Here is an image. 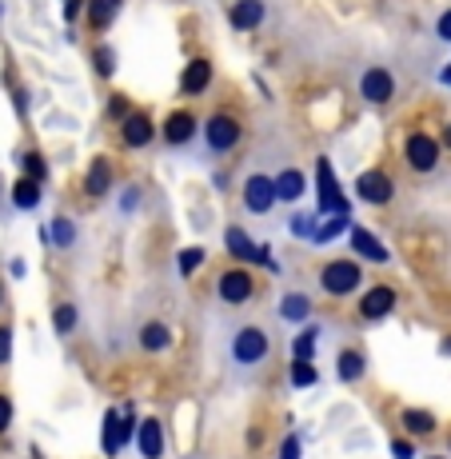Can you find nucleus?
I'll return each mask as SVG.
<instances>
[{
	"mask_svg": "<svg viewBox=\"0 0 451 459\" xmlns=\"http://www.w3.org/2000/svg\"><path fill=\"white\" fill-rule=\"evenodd\" d=\"M200 136H204L208 156H228L236 144L244 140V120L236 108H212L204 120H200Z\"/></svg>",
	"mask_w": 451,
	"mask_h": 459,
	"instance_id": "1",
	"label": "nucleus"
},
{
	"mask_svg": "<svg viewBox=\"0 0 451 459\" xmlns=\"http://www.w3.org/2000/svg\"><path fill=\"white\" fill-rule=\"evenodd\" d=\"M228 356L236 368H260L272 356V332L264 324H240L228 340Z\"/></svg>",
	"mask_w": 451,
	"mask_h": 459,
	"instance_id": "2",
	"label": "nucleus"
},
{
	"mask_svg": "<svg viewBox=\"0 0 451 459\" xmlns=\"http://www.w3.org/2000/svg\"><path fill=\"white\" fill-rule=\"evenodd\" d=\"M439 156H444V144H439L431 132H408V140H403V160H408L412 172H420V176L436 172Z\"/></svg>",
	"mask_w": 451,
	"mask_h": 459,
	"instance_id": "3",
	"label": "nucleus"
},
{
	"mask_svg": "<svg viewBox=\"0 0 451 459\" xmlns=\"http://www.w3.org/2000/svg\"><path fill=\"white\" fill-rule=\"evenodd\" d=\"M395 92H400V84H395L392 68L371 65L360 73V96H364V104H371V108H387L395 100Z\"/></svg>",
	"mask_w": 451,
	"mask_h": 459,
	"instance_id": "4",
	"label": "nucleus"
},
{
	"mask_svg": "<svg viewBox=\"0 0 451 459\" xmlns=\"http://www.w3.org/2000/svg\"><path fill=\"white\" fill-rule=\"evenodd\" d=\"M360 284H364V268H360V260H328L320 268V288L328 296H351Z\"/></svg>",
	"mask_w": 451,
	"mask_h": 459,
	"instance_id": "5",
	"label": "nucleus"
},
{
	"mask_svg": "<svg viewBox=\"0 0 451 459\" xmlns=\"http://www.w3.org/2000/svg\"><path fill=\"white\" fill-rule=\"evenodd\" d=\"M356 196L364 200V204H376V208L392 204V200H395L392 172H384V168H368V172H360L356 176Z\"/></svg>",
	"mask_w": 451,
	"mask_h": 459,
	"instance_id": "6",
	"label": "nucleus"
},
{
	"mask_svg": "<svg viewBox=\"0 0 451 459\" xmlns=\"http://www.w3.org/2000/svg\"><path fill=\"white\" fill-rule=\"evenodd\" d=\"M240 196H244V208L252 212V216H268L272 204H276V180H272L268 172H252L240 184Z\"/></svg>",
	"mask_w": 451,
	"mask_h": 459,
	"instance_id": "7",
	"label": "nucleus"
},
{
	"mask_svg": "<svg viewBox=\"0 0 451 459\" xmlns=\"http://www.w3.org/2000/svg\"><path fill=\"white\" fill-rule=\"evenodd\" d=\"M200 132V117L192 108H172L164 117V128H160V140L168 148H188Z\"/></svg>",
	"mask_w": 451,
	"mask_h": 459,
	"instance_id": "8",
	"label": "nucleus"
},
{
	"mask_svg": "<svg viewBox=\"0 0 451 459\" xmlns=\"http://www.w3.org/2000/svg\"><path fill=\"white\" fill-rule=\"evenodd\" d=\"M228 24L236 32H256L268 24V0H228Z\"/></svg>",
	"mask_w": 451,
	"mask_h": 459,
	"instance_id": "9",
	"label": "nucleus"
},
{
	"mask_svg": "<svg viewBox=\"0 0 451 459\" xmlns=\"http://www.w3.org/2000/svg\"><path fill=\"white\" fill-rule=\"evenodd\" d=\"M216 292H220L224 304H247L252 292H256V276L247 268H228V272H220Z\"/></svg>",
	"mask_w": 451,
	"mask_h": 459,
	"instance_id": "10",
	"label": "nucleus"
},
{
	"mask_svg": "<svg viewBox=\"0 0 451 459\" xmlns=\"http://www.w3.org/2000/svg\"><path fill=\"white\" fill-rule=\"evenodd\" d=\"M152 140H156V125H152V117H148V112L132 108L128 117L120 120V144L124 148H148Z\"/></svg>",
	"mask_w": 451,
	"mask_h": 459,
	"instance_id": "11",
	"label": "nucleus"
},
{
	"mask_svg": "<svg viewBox=\"0 0 451 459\" xmlns=\"http://www.w3.org/2000/svg\"><path fill=\"white\" fill-rule=\"evenodd\" d=\"M124 13V0H84V24L92 32H108Z\"/></svg>",
	"mask_w": 451,
	"mask_h": 459,
	"instance_id": "12",
	"label": "nucleus"
},
{
	"mask_svg": "<svg viewBox=\"0 0 451 459\" xmlns=\"http://www.w3.org/2000/svg\"><path fill=\"white\" fill-rule=\"evenodd\" d=\"M208 88H212V60H204V56L188 60V68L180 73V92L184 96H204Z\"/></svg>",
	"mask_w": 451,
	"mask_h": 459,
	"instance_id": "13",
	"label": "nucleus"
},
{
	"mask_svg": "<svg viewBox=\"0 0 451 459\" xmlns=\"http://www.w3.org/2000/svg\"><path fill=\"white\" fill-rule=\"evenodd\" d=\"M108 192H112V160L108 156H96L84 176V196L100 200V196H108Z\"/></svg>",
	"mask_w": 451,
	"mask_h": 459,
	"instance_id": "14",
	"label": "nucleus"
},
{
	"mask_svg": "<svg viewBox=\"0 0 451 459\" xmlns=\"http://www.w3.org/2000/svg\"><path fill=\"white\" fill-rule=\"evenodd\" d=\"M395 307V292L387 284H379V288H371V292L360 299V316H364V320H384L387 312H392Z\"/></svg>",
	"mask_w": 451,
	"mask_h": 459,
	"instance_id": "15",
	"label": "nucleus"
},
{
	"mask_svg": "<svg viewBox=\"0 0 451 459\" xmlns=\"http://www.w3.org/2000/svg\"><path fill=\"white\" fill-rule=\"evenodd\" d=\"M224 244H228V252L240 255V260H247V264H268V252H264L256 240H247L240 228H228V232H224Z\"/></svg>",
	"mask_w": 451,
	"mask_h": 459,
	"instance_id": "16",
	"label": "nucleus"
},
{
	"mask_svg": "<svg viewBox=\"0 0 451 459\" xmlns=\"http://www.w3.org/2000/svg\"><path fill=\"white\" fill-rule=\"evenodd\" d=\"M140 348H144L148 356H160V351L172 348V332H168V324H160V320L144 324V328H140Z\"/></svg>",
	"mask_w": 451,
	"mask_h": 459,
	"instance_id": "17",
	"label": "nucleus"
},
{
	"mask_svg": "<svg viewBox=\"0 0 451 459\" xmlns=\"http://www.w3.org/2000/svg\"><path fill=\"white\" fill-rule=\"evenodd\" d=\"M351 248H356L360 260H371V264H387V248L376 240L371 232H364V228H351Z\"/></svg>",
	"mask_w": 451,
	"mask_h": 459,
	"instance_id": "18",
	"label": "nucleus"
},
{
	"mask_svg": "<svg viewBox=\"0 0 451 459\" xmlns=\"http://www.w3.org/2000/svg\"><path fill=\"white\" fill-rule=\"evenodd\" d=\"M140 455H144V459H160L164 455V428H160V420H144V423H140Z\"/></svg>",
	"mask_w": 451,
	"mask_h": 459,
	"instance_id": "19",
	"label": "nucleus"
},
{
	"mask_svg": "<svg viewBox=\"0 0 451 459\" xmlns=\"http://www.w3.org/2000/svg\"><path fill=\"white\" fill-rule=\"evenodd\" d=\"M272 180H276V200H299L304 196V172H299V168H284V172L280 176H272Z\"/></svg>",
	"mask_w": 451,
	"mask_h": 459,
	"instance_id": "20",
	"label": "nucleus"
},
{
	"mask_svg": "<svg viewBox=\"0 0 451 459\" xmlns=\"http://www.w3.org/2000/svg\"><path fill=\"white\" fill-rule=\"evenodd\" d=\"M280 316H284L288 324H299L312 316V299H308L304 292H288L284 299H280Z\"/></svg>",
	"mask_w": 451,
	"mask_h": 459,
	"instance_id": "21",
	"label": "nucleus"
},
{
	"mask_svg": "<svg viewBox=\"0 0 451 459\" xmlns=\"http://www.w3.org/2000/svg\"><path fill=\"white\" fill-rule=\"evenodd\" d=\"M13 204L21 208V212H32V208L40 204V184L29 180V176H21V180L13 184Z\"/></svg>",
	"mask_w": 451,
	"mask_h": 459,
	"instance_id": "22",
	"label": "nucleus"
},
{
	"mask_svg": "<svg viewBox=\"0 0 451 459\" xmlns=\"http://www.w3.org/2000/svg\"><path fill=\"white\" fill-rule=\"evenodd\" d=\"M403 428L412 431V436H431V431H436V416H431V411H420V408H408L403 411Z\"/></svg>",
	"mask_w": 451,
	"mask_h": 459,
	"instance_id": "23",
	"label": "nucleus"
},
{
	"mask_svg": "<svg viewBox=\"0 0 451 459\" xmlns=\"http://www.w3.org/2000/svg\"><path fill=\"white\" fill-rule=\"evenodd\" d=\"M335 372H340V379H360L368 372V364H364V356L360 351H340V359H335Z\"/></svg>",
	"mask_w": 451,
	"mask_h": 459,
	"instance_id": "24",
	"label": "nucleus"
},
{
	"mask_svg": "<svg viewBox=\"0 0 451 459\" xmlns=\"http://www.w3.org/2000/svg\"><path fill=\"white\" fill-rule=\"evenodd\" d=\"M124 447V439H120V411H108L104 416V455H117Z\"/></svg>",
	"mask_w": 451,
	"mask_h": 459,
	"instance_id": "25",
	"label": "nucleus"
},
{
	"mask_svg": "<svg viewBox=\"0 0 451 459\" xmlns=\"http://www.w3.org/2000/svg\"><path fill=\"white\" fill-rule=\"evenodd\" d=\"M52 328L56 335H68L76 328V304H56V312H52Z\"/></svg>",
	"mask_w": 451,
	"mask_h": 459,
	"instance_id": "26",
	"label": "nucleus"
},
{
	"mask_svg": "<svg viewBox=\"0 0 451 459\" xmlns=\"http://www.w3.org/2000/svg\"><path fill=\"white\" fill-rule=\"evenodd\" d=\"M291 387H312L316 384V368L312 359H291Z\"/></svg>",
	"mask_w": 451,
	"mask_h": 459,
	"instance_id": "27",
	"label": "nucleus"
},
{
	"mask_svg": "<svg viewBox=\"0 0 451 459\" xmlns=\"http://www.w3.org/2000/svg\"><path fill=\"white\" fill-rule=\"evenodd\" d=\"M21 164H24V176H29V180L44 184V176H48V164H44V156H40V152H24V156H21Z\"/></svg>",
	"mask_w": 451,
	"mask_h": 459,
	"instance_id": "28",
	"label": "nucleus"
},
{
	"mask_svg": "<svg viewBox=\"0 0 451 459\" xmlns=\"http://www.w3.org/2000/svg\"><path fill=\"white\" fill-rule=\"evenodd\" d=\"M316 340H320V332L308 328V332L296 340V348H291V359H312V356H316Z\"/></svg>",
	"mask_w": 451,
	"mask_h": 459,
	"instance_id": "29",
	"label": "nucleus"
},
{
	"mask_svg": "<svg viewBox=\"0 0 451 459\" xmlns=\"http://www.w3.org/2000/svg\"><path fill=\"white\" fill-rule=\"evenodd\" d=\"M200 264H204V248H184L180 252V276H192Z\"/></svg>",
	"mask_w": 451,
	"mask_h": 459,
	"instance_id": "30",
	"label": "nucleus"
},
{
	"mask_svg": "<svg viewBox=\"0 0 451 459\" xmlns=\"http://www.w3.org/2000/svg\"><path fill=\"white\" fill-rule=\"evenodd\" d=\"M52 236H56V244H60V248H68V244H73V224H68V216H60L56 220V224H52Z\"/></svg>",
	"mask_w": 451,
	"mask_h": 459,
	"instance_id": "31",
	"label": "nucleus"
},
{
	"mask_svg": "<svg viewBox=\"0 0 451 459\" xmlns=\"http://www.w3.org/2000/svg\"><path fill=\"white\" fill-rule=\"evenodd\" d=\"M128 112H132V104L124 100V96H112V100H108V120H117V125H120Z\"/></svg>",
	"mask_w": 451,
	"mask_h": 459,
	"instance_id": "32",
	"label": "nucleus"
},
{
	"mask_svg": "<svg viewBox=\"0 0 451 459\" xmlns=\"http://www.w3.org/2000/svg\"><path fill=\"white\" fill-rule=\"evenodd\" d=\"M8 356H13V328H0V364H8Z\"/></svg>",
	"mask_w": 451,
	"mask_h": 459,
	"instance_id": "33",
	"label": "nucleus"
},
{
	"mask_svg": "<svg viewBox=\"0 0 451 459\" xmlns=\"http://www.w3.org/2000/svg\"><path fill=\"white\" fill-rule=\"evenodd\" d=\"M92 56H96V68H100V73L108 76V73H112V48H96Z\"/></svg>",
	"mask_w": 451,
	"mask_h": 459,
	"instance_id": "34",
	"label": "nucleus"
},
{
	"mask_svg": "<svg viewBox=\"0 0 451 459\" xmlns=\"http://www.w3.org/2000/svg\"><path fill=\"white\" fill-rule=\"evenodd\" d=\"M340 228H343V216H335V220H332V224H328V228H320V232H316V240H320V244H328V240H332V236H335V232H340Z\"/></svg>",
	"mask_w": 451,
	"mask_h": 459,
	"instance_id": "35",
	"label": "nucleus"
},
{
	"mask_svg": "<svg viewBox=\"0 0 451 459\" xmlns=\"http://www.w3.org/2000/svg\"><path fill=\"white\" fill-rule=\"evenodd\" d=\"M8 423H13V400L0 395V431H8Z\"/></svg>",
	"mask_w": 451,
	"mask_h": 459,
	"instance_id": "36",
	"label": "nucleus"
},
{
	"mask_svg": "<svg viewBox=\"0 0 451 459\" xmlns=\"http://www.w3.org/2000/svg\"><path fill=\"white\" fill-rule=\"evenodd\" d=\"M280 459H299V439L296 436L284 439V452H280Z\"/></svg>",
	"mask_w": 451,
	"mask_h": 459,
	"instance_id": "37",
	"label": "nucleus"
},
{
	"mask_svg": "<svg viewBox=\"0 0 451 459\" xmlns=\"http://www.w3.org/2000/svg\"><path fill=\"white\" fill-rule=\"evenodd\" d=\"M439 37H444V40H451V8H447L444 16H439Z\"/></svg>",
	"mask_w": 451,
	"mask_h": 459,
	"instance_id": "38",
	"label": "nucleus"
},
{
	"mask_svg": "<svg viewBox=\"0 0 451 459\" xmlns=\"http://www.w3.org/2000/svg\"><path fill=\"white\" fill-rule=\"evenodd\" d=\"M392 455H395V459H412V455H415V447H412V444H395V447H392Z\"/></svg>",
	"mask_w": 451,
	"mask_h": 459,
	"instance_id": "39",
	"label": "nucleus"
},
{
	"mask_svg": "<svg viewBox=\"0 0 451 459\" xmlns=\"http://www.w3.org/2000/svg\"><path fill=\"white\" fill-rule=\"evenodd\" d=\"M444 148H447V152H451V120H447V125H444Z\"/></svg>",
	"mask_w": 451,
	"mask_h": 459,
	"instance_id": "40",
	"label": "nucleus"
},
{
	"mask_svg": "<svg viewBox=\"0 0 451 459\" xmlns=\"http://www.w3.org/2000/svg\"><path fill=\"white\" fill-rule=\"evenodd\" d=\"M444 81H447V84H451V68H447V73H444Z\"/></svg>",
	"mask_w": 451,
	"mask_h": 459,
	"instance_id": "41",
	"label": "nucleus"
},
{
	"mask_svg": "<svg viewBox=\"0 0 451 459\" xmlns=\"http://www.w3.org/2000/svg\"><path fill=\"white\" fill-rule=\"evenodd\" d=\"M0 299H4V284H0Z\"/></svg>",
	"mask_w": 451,
	"mask_h": 459,
	"instance_id": "42",
	"label": "nucleus"
},
{
	"mask_svg": "<svg viewBox=\"0 0 451 459\" xmlns=\"http://www.w3.org/2000/svg\"><path fill=\"white\" fill-rule=\"evenodd\" d=\"M447 351H451V340H447Z\"/></svg>",
	"mask_w": 451,
	"mask_h": 459,
	"instance_id": "43",
	"label": "nucleus"
}]
</instances>
